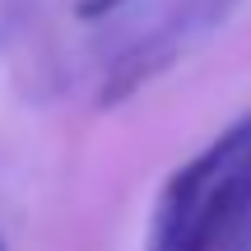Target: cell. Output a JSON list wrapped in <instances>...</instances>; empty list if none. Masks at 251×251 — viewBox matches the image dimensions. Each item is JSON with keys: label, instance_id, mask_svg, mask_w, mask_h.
I'll list each match as a JSON object with an SVG mask.
<instances>
[{"label": "cell", "instance_id": "1", "mask_svg": "<svg viewBox=\"0 0 251 251\" xmlns=\"http://www.w3.org/2000/svg\"><path fill=\"white\" fill-rule=\"evenodd\" d=\"M144 251H251V112L172 172Z\"/></svg>", "mask_w": 251, "mask_h": 251}, {"label": "cell", "instance_id": "2", "mask_svg": "<svg viewBox=\"0 0 251 251\" xmlns=\"http://www.w3.org/2000/svg\"><path fill=\"white\" fill-rule=\"evenodd\" d=\"M233 9H237V0H186L163 28H153L140 47H130V51L117 61V70H112L107 84H102V107L126 102L140 84H149L158 70H168L186 47H196L205 33H214Z\"/></svg>", "mask_w": 251, "mask_h": 251}, {"label": "cell", "instance_id": "3", "mask_svg": "<svg viewBox=\"0 0 251 251\" xmlns=\"http://www.w3.org/2000/svg\"><path fill=\"white\" fill-rule=\"evenodd\" d=\"M126 0H79V19H107L112 9H121Z\"/></svg>", "mask_w": 251, "mask_h": 251}, {"label": "cell", "instance_id": "4", "mask_svg": "<svg viewBox=\"0 0 251 251\" xmlns=\"http://www.w3.org/2000/svg\"><path fill=\"white\" fill-rule=\"evenodd\" d=\"M0 251H5V237H0Z\"/></svg>", "mask_w": 251, "mask_h": 251}]
</instances>
